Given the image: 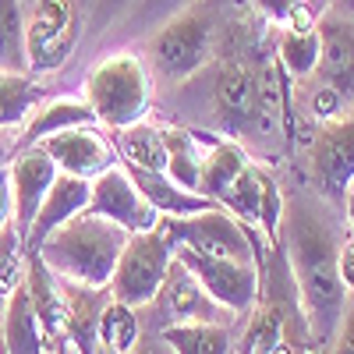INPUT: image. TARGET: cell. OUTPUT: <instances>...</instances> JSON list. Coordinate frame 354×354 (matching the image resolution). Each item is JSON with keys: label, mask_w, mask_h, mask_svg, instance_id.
Segmentation results:
<instances>
[{"label": "cell", "mask_w": 354, "mask_h": 354, "mask_svg": "<svg viewBox=\"0 0 354 354\" xmlns=\"http://www.w3.org/2000/svg\"><path fill=\"white\" fill-rule=\"evenodd\" d=\"M0 354H4V351H0Z\"/></svg>", "instance_id": "cell-42"}, {"label": "cell", "mask_w": 354, "mask_h": 354, "mask_svg": "<svg viewBox=\"0 0 354 354\" xmlns=\"http://www.w3.org/2000/svg\"><path fill=\"white\" fill-rule=\"evenodd\" d=\"M308 4H312V8H315V11H326V8H330V4H333V0H308Z\"/></svg>", "instance_id": "cell-39"}, {"label": "cell", "mask_w": 354, "mask_h": 354, "mask_svg": "<svg viewBox=\"0 0 354 354\" xmlns=\"http://www.w3.org/2000/svg\"><path fill=\"white\" fill-rule=\"evenodd\" d=\"M46 100L43 78L28 71H0V131H15Z\"/></svg>", "instance_id": "cell-22"}, {"label": "cell", "mask_w": 354, "mask_h": 354, "mask_svg": "<svg viewBox=\"0 0 354 354\" xmlns=\"http://www.w3.org/2000/svg\"><path fill=\"white\" fill-rule=\"evenodd\" d=\"M277 61L283 68V75L290 82H305L315 75V61H319V36L312 32H294V28L280 25V39H277Z\"/></svg>", "instance_id": "cell-27"}, {"label": "cell", "mask_w": 354, "mask_h": 354, "mask_svg": "<svg viewBox=\"0 0 354 354\" xmlns=\"http://www.w3.org/2000/svg\"><path fill=\"white\" fill-rule=\"evenodd\" d=\"M340 213H344L347 234H354V177L347 181V188H344V195H340Z\"/></svg>", "instance_id": "cell-37"}, {"label": "cell", "mask_w": 354, "mask_h": 354, "mask_svg": "<svg viewBox=\"0 0 354 354\" xmlns=\"http://www.w3.org/2000/svg\"><path fill=\"white\" fill-rule=\"evenodd\" d=\"M153 75L135 46H113L110 53H100L82 78V96L93 106L96 124L106 131L145 121L153 113Z\"/></svg>", "instance_id": "cell-4"}, {"label": "cell", "mask_w": 354, "mask_h": 354, "mask_svg": "<svg viewBox=\"0 0 354 354\" xmlns=\"http://www.w3.org/2000/svg\"><path fill=\"white\" fill-rule=\"evenodd\" d=\"M36 145L57 163L61 174L85 177V181L100 177L113 163H121L113 131H106L103 124H78V128H68V131H57V135H50Z\"/></svg>", "instance_id": "cell-11"}, {"label": "cell", "mask_w": 354, "mask_h": 354, "mask_svg": "<svg viewBox=\"0 0 354 354\" xmlns=\"http://www.w3.org/2000/svg\"><path fill=\"white\" fill-rule=\"evenodd\" d=\"M280 248L290 266V280L298 290V305L308 322L315 347H330L347 308V287L340 280V248L347 241V223L340 202L301 188L283 195Z\"/></svg>", "instance_id": "cell-1"}, {"label": "cell", "mask_w": 354, "mask_h": 354, "mask_svg": "<svg viewBox=\"0 0 354 354\" xmlns=\"http://www.w3.org/2000/svg\"><path fill=\"white\" fill-rule=\"evenodd\" d=\"M25 4H28V0H25Z\"/></svg>", "instance_id": "cell-41"}, {"label": "cell", "mask_w": 354, "mask_h": 354, "mask_svg": "<svg viewBox=\"0 0 354 354\" xmlns=\"http://www.w3.org/2000/svg\"><path fill=\"white\" fill-rule=\"evenodd\" d=\"M128 230L100 213H75L61 227H53L32 248L57 280L82 283V287H110L113 266L121 259Z\"/></svg>", "instance_id": "cell-3"}, {"label": "cell", "mask_w": 354, "mask_h": 354, "mask_svg": "<svg viewBox=\"0 0 354 354\" xmlns=\"http://www.w3.org/2000/svg\"><path fill=\"white\" fill-rule=\"evenodd\" d=\"M209 103H213V128L223 138L248 145L255 128V68L241 57L216 64L209 78Z\"/></svg>", "instance_id": "cell-9"}, {"label": "cell", "mask_w": 354, "mask_h": 354, "mask_svg": "<svg viewBox=\"0 0 354 354\" xmlns=\"http://www.w3.org/2000/svg\"><path fill=\"white\" fill-rule=\"evenodd\" d=\"M78 124H96V113L85 103V96H46L21 124L18 145H36L57 131H68Z\"/></svg>", "instance_id": "cell-17"}, {"label": "cell", "mask_w": 354, "mask_h": 354, "mask_svg": "<svg viewBox=\"0 0 354 354\" xmlns=\"http://www.w3.org/2000/svg\"><path fill=\"white\" fill-rule=\"evenodd\" d=\"M15 223V202H11V185H8V167L0 170V227Z\"/></svg>", "instance_id": "cell-36"}, {"label": "cell", "mask_w": 354, "mask_h": 354, "mask_svg": "<svg viewBox=\"0 0 354 354\" xmlns=\"http://www.w3.org/2000/svg\"><path fill=\"white\" fill-rule=\"evenodd\" d=\"M21 283H25V241L18 238L15 223H8L0 227V312Z\"/></svg>", "instance_id": "cell-29"}, {"label": "cell", "mask_w": 354, "mask_h": 354, "mask_svg": "<svg viewBox=\"0 0 354 354\" xmlns=\"http://www.w3.org/2000/svg\"><path fill=\"white\" fill-rule=\"evenodd\" d=\"M170 262H174V245L163 238L160 227L145 234H128L121 259H117L113 277H110V298L145 312L160 294Z\"/></svg>", "instance_id": "cell-7"}, {"label": "cell", "mask_w": 354, "mask_h": 354, "mask_svg": "<svg viewBox=\"0 0 354 354\" xmlns=\"http://www.w3.org/2000/svg\"><path fill=\"white\" fill-rule=\"evenodd\" d=\"M142 333H145V326H142V312L138 308L117 301V298H110L103 305L100 326H96V344H103V347H110L117 354H128L138 344Z\"/></svg>", "instance_id": "cell-26"}, {"label": "cell", "mask_w": 354, "mask_h": 354, "mask_svg": "<svg viewBox=\"0 0 354 354\" xmlns=\"http://www.w3.org/2000/svg\"><path fill=\"white\" fill-rule=\"evenodd\" d=\"M347 110H351V100H347V96L340 93V88H333V85H322V82H315L312 96H308V113L315 117L319 124L340 121V117H347Z\"/></svg>", "instance_id": "cell-31"}, {"label": "cell", "mask_w": 354, "mask_h": 354, "mask_svg": "<svg viewBox=\"0 0 354 354\" xmlns=\"http://www.w3.org/2000/svg\"><path fill=\"white\" fill-rule=\"evenodd\" d=\"M0 351L4 354H50V344L43 337V326L36 319V308L28 301L25 283L8 298L0 312Z\"/></svg>", "instance_id": "cell-18"}, {"label": "cell", "mask_w": 354, "mask_h": 354, "mask_svg": "<svg viewBox=\"0 0 354 354\" xmlns=\"http://www.w3.org/2000/svg\"><path fill=\"white\" fill-rule=\"evenodd\" d=\"M163 238L177 248H195L202 255H216V259H241V262H255L259 270H266V238L255 227H245L234 213H227L223 205H213L205 213L195 216H163L160 220Z\"/></svg>", "instance_id": "cell-5"}, {"label": "cell", "mask_w": 354, "mask_h": 354, "mask_svg": "<svg viewBox=\"0 0 354 354\" xmlns=\"http://www.w3.org/2000/svg\"><path fill=\"white\" fill-rule=\"evenodd\" d=\"M149 308L156 315H163L160 326H170V322H227L230 319L177 259L170 262L167 280H163V287H160V294L153 298Z\"/></svg>", "instance_id": "cell-15"}, {"label": "cell", "mask_w": 354, "mask_h": 354, "mask_svg": "<svg viewBox=\"0 0 354 354\" xmlns=\"http://www.w3.org/2000/svg\"><path fill=\"white\" fill-rule=\"evenodd\" d=\"M319 36V61H315V82L333 85L354 103V18L326 8L315 18Z\"/></svg>", "instance_id": "cell-14"}, {"label": "cell", "mask_w": 354, "mask_h": 354, "mask_svg": "<svg viewBox=\"0 0 354 354\" xmlns=\"http://www.w3.org/2000/svg\"><path fill=\"white\" fill-rule=\"evenodd\" d=\"M131 170V167H128ZM135 185L142 188V195L149 198V205L160 213V216H195V213H205L213 209V198H205L185 185H177L174 177L167 174H149V170H131Z\"/></svg>", "instance_id": "cell-20"}, {"label": "cell", "mask_w": 354, "mask_h": 354, "mask_svg": "<svg viewBox=\"0 0 354 354\" xmlns=\"http://www.w3.org/2000/svg\"><path fill=\"white\" fill-rule=\"evenodd\" d=\"M88 188L93 181H85V177H71V174H57V181L50 185L39 213L28 227V238H25V252H32L53 227H61L64 220H71L75 213L88 209Z\"/></svg>", "instance_id": "cell-16"}, {"label": "cell", "mask_w": 354, "mask_h": 354, "mask_svg": "<svg viewBox=\"0 0 354 354\" xmlns=\"http://www.w3.org/2000/svg\"><path fill=\"white\" fill-rule=\"evenodd\" d=\"M255 4V11L266 18V21H277V25H283L287 21V15L301 4V0H252Z\"/></svg>", "instance_id": "cell-33"}, {"label": "cell", "mask_w": 354, "mask_h": 354, "mask_svg": "<svg viewBox=\"0 0 354 354\" xmlns=\"http://www.w3.org/2000/svg\"><path fill=\"white\" fill-rule=\"evenodd\" d=\"M330 8H337V11H344V15H351V18H354V0H333Z\"/></svg>", "instance_id": "cell-38"}, {"label": "cell", "mask_w": 354, "mask_h": 354, "mask_svg": "<svg viewBox=\"0 0 354 354\" xmlns=\"http://www.w3.org/2000/svg\"><path fill=\"white\" fill-rule=\"evenodd\" d=\"M57 163L39 149V145H18V153L8 160V185H11V202H15V230L18 238H28L39 205L57 181Z\"/></svg>", "instance_id": "cell-13"}, {"label": "cell", "mask_w": 354, "mask_h": 354, "mask_svg": "<svg viewBox=\"0 0 354 354\" xmlns=\"http://www.w3.org/2000/svg\"><path fill=\"white\" fill-rule=\"evenodd\" d=\"M117 153L121 163L131 170H149V174H167V145H163V131L160 124H153L149 117L138 124H128L121 131H113Z\"/></svg>", "instance_id": "cell-21"}, {"label": "cell", "mask_w": 354, "mask_h": 354, "mask_svg": "<svg viewBox=\"0 0 354 354\" xmlns=\"http://www.w3.org/2000/svg\"><path fill=\"white\" fill-rule=\"evenodd\" d=\"M128 354H174V347L160 337V333H153V330H145L142 337H138V344L128 351Z\"/></svg>", "instance_id": "cell-34"}, {"label": "cell", "mask_w": 354, "mask_h": 354, "mask_svg": "<svg viewBox=\"0 0 354 354\" xmlns=\"http://www.w3.org/2000/svg\"><path fill=\"white\" fill-rule=\"evenodd\" d=\"M0 71H28L25 64V0H0Z\"/></svg>", "instance_id": "cell-28"}, {"label": "cell", "mask_w": 354, "mask_h": 354, "mask_svg": "<svg viewBox=\"0 0 354 354\" xmlns=\"http://www.w3.org/2000/svg\"><path fill=\"white\" fill-rule=\"evenodd\" d=\"M223 32L220 0H195L185 11L170 15L149 36H142V61L153 75V85L177 88L213 64Z\"/></svg>", "instance_id": "cell-2"}, {"label": "cell", "mask_w": 354, "mask_h": 354, "mask_svg": "<svg viewBox=\"0 0 354 354\" xmlns=\"http://www.w3.org/2000/svg\"><path fill=\"white\" fill-rule=\"evenodd\" d=\"M88 213H100V216L113 220L128 234L156 230L160 220H163L149 205V198L142 195V188L135 185V177L124 163H113L110 170L93 177V188H88Z\"/></svg>", "instance_id": "cell-10"}, {"label": "cell", "mask_w": 354, "mask_h": 354, "mask_svg": "<svg viewBox=\"0 0 354 354\" xmlns=\"http://www.w3.org/2000/svg\"><path fill=\"white\" fill-rule=\"evenodd\" d=\"M128 8H131V0H93L88 11H85V32H82V39L103 43V36L124 18Z\"/></svg>", "instance_id": "cell-30"}, {"label": "cell", "mask_w": 354, "mask_h": 354, "mask_svg": "<svg viewBox=\"0 0 354 354\" xmlns=\"http://www.w3.org/2000/svg\"><path fill=\"white\" fill-rule=\"evenodd\" d=\"M188 4H195V0H131V8H128L124 18L103 36V43H106V39H121L124 46H131V43H138L142 36H149L156 25H163L170 15L185 11Z\"/></svg>", "instance_id": "cell-25"}, {"label": "cell", "mask_w": 354, "mask_h": 354, "mask_svg": "<svg viewBox=\"0 0 354 354\" xmlns=\"http://www.w3.org/2000/svg\"><path fill=\"white\" fill-rule=\"evenodd\" d=\"M153 333H160L174 354H234V330L227 322H170Z\"/></svg>", "instance_id": "cell-24"}, {"label": "cell", "mask_w": 354, "mask_h": 354, "mask_svg": "<svg viewBox=\"0 0 354 354\" xmlns=\"http://www.w3.org/2000/svg\"><path fill=\"white\" fill-rule=\"evenodd\" d=\"M75 4H78L82 11H88V4H93V0H75Z\"/></svg>", "instance_id": "cell-40"}, {"label": "cell", "mask_w": 354, "mask_h": 354, "mask_svg": "<svg viewBox=\"0 0 354 354\" xmlns=\"http://www.w3.org/2000/svg\"><path fill=\"white\" fill-rule=\"evenodd\" d=\"M252 163L248 149L234 138H213L209 149L202 156V170H198V195L213 198L220 205V198L227 195V188L238 181V174Z\"/></svg>", "instance_id": "cell-19"}, {"label": "cell", "mask_w": 354, "mask_h": 354, "mask_svg": "<svg viewBox=\"0 0 354 354\" xmlns=\"http://www.w3.org/2000/svg\"><path fill=\"white\" fill-rule=\"evenodd\" d=\"M85 32V11L75 0H28L25 4V64L28 75L46 78L61 71Z\"/></svg>", "instance_id": "cell-6"}, {"label": "cell", "mask_w": 354, "mask_h": 354, "mask_svg": "<svg viewBox=\"0 0 354 354\" xmlns=\"http://www.w3.org/2000/svg\"><path fill=\"white\" fill-rule=\"evenodd\" d=\"M174 259L202 283V290L230 315V319H248L252 308L259 305L262 294V270L255 262L241 259H216V255H202L195 248L177 245Z\"/></svg>", "instance_id": "cell-8"}, {"label": "cell", "mask_w": 354, "mask_h": 354, "mask_svg": "<svg viewBox=\"0 0 354 354\" xmlns=\"http://www.w3.org/2000/svg\"><path fill=\"white\" fill-rule=\"evenodd\" d=\"M333 354H354V294L347 298V308L340 315V326H337V337L330 344Z\"/></svg>", "instance_id": "cell-32"}, {"label": "cell", "mask_w": 354, "mask_h": 354, "mask_svg": "<svg viewBox=\"0 0 354 354\" xmlns=\"http://www.w3.org/2000/svg\"><path fill=\"white\" fill-rule=\"evenodd\" d=\"M340 280H344L347 294H354V234H347V241L340 248Z\"/></svg>", "instance_id": "cell-35"}, {"label": "cell", "mask_w": 354, "mask_h": 354, "mask_svg": "<svg viewBox=\"0 0 354 354\" xmlns=\"http://www.w3.org/2000/svg\"><path fill=\"white\" fill-rule=\"evenodd\" d=\"M160 131H163V145H167V177H174L177 185L198 192L202 156H205L213 138L188 131V128H170V124H160Z\"/></svg>", "instance_id": "cell-23"}, {"label": "cell", "mask_w": 354, "mask_h": 354, "mask_svg": "<svg viewBox=\"0 0 354 354\" xmlns=\"http://www.w3.org/2000/svg\"><path fill=\"white\" fill-rule=\"evenodd\" d=\"M351 177H354V117L319 124V131L308 142V188L340 202Z\"/></svg>", "instance_id": "cell-12"}]
</instances>
